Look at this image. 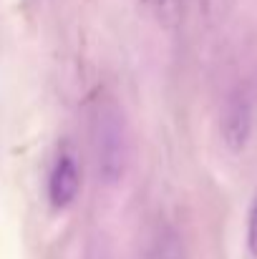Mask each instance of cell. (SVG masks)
Returning a JSON list of instances; mask_svg holds the SVG:
<instances>
[{"label": "cell", "mask_w": 257, "mask_h": 259, "mask_svg": "<svg viewBox=\"0 0 257 259\" xmlns=\"http://www.w3.org/2000/svg\"><path fill=\"white\" fill-rule=\"evenodd\" d=\"M91 126H93L91 136H93V156H96L98 179L114 186L124 179L126 164H129V139H126L124 116L116 108V103L103 101L96 106Z\"/></svg>", "instance_id": "cell-1"}, {"label": "cell", "mask_w": 257, "mask_h": 259, "mask_svg": "<svg viewBox=\"0 0 257 259\" xmlns=\"http://www.w3.org/2000/svg\"><path fill=\"white\" fill-rule=\"evenodd\" d=\"M219 134L230 151H242L247 146L252 134V101L245 91H235L227 98L219 118Z\"/></svg>", "instance_id": "cell-2"}, {"label": "cell", "mask_w": 257, "mask_h": 259, "mask_svg": "<svg viewBox=\"0 0 257 259\" xmlns=\"http://www.w3.org/2000/svg\"><path fill=\"white\" fill-rule=\"evenodd\" d=\"M81 194V171L74 154L63 151L56 156L53 169L48 174V201L53 209L71 206Z\"/></svg>", "instance_id": "cell-3"}, {"label": "cell", "mask_w": 257, "mask_h": 259, "mask_svg": "<svg viewBox=\"0 0 257 259\" xmlns=\"http://www.w3.org/2000/svg\"><path fill=\"white\" fill-rule=\"evenodd\" d=\"M152 259H189L184 237L174 227H169V224L162 227L157 232V239H154V254H152Z\"/></svg>", "instance_id": "cell-4"}, {"label": "cell", "mask_w": 257, "mask_h": 259, "mask_svg": "<svg viewBox=\"0 0 257 259\" xmlns=\"http://www.w3.org/2000/svg\"><path fill=\"white\" fill-rule=\"evenodd\" d=\"M247 249L252 257H257V196L250 206V217H247Z\"/></svg>", "instance_id": "cell-5"}]
</instances>
